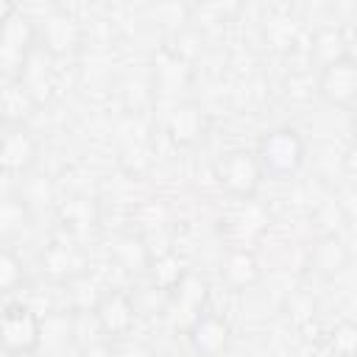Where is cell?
<instances>
[{
	"label": "cell",
	"mask_w": 357,
	"mask_h": 357,
	"mask_svg": "<svg viewBox=\"0 0 357 357\" xmlns=\"http://www.w3.org/2000/svg\"><path fill=\"white\" fill-rule=\"evenodd\" d=\"M95 318L100 324V329L109 335V337H126L137 321L134 315V304L126 293L120 290H106L98 304H95Z\"/></svg>",
	"instance_id": "5b68a950"
},
{
	"label": "cell",
	"mask_w": 357,
	"mask_h": 357,
	"mask_svg": "<svg viewBox=\"0 0 357 357\" xmlns=\"http://www.w3.org/2000/svg\"><path fill=\"white\" fill-rule=\"evenodd\" d=\"M31 159H33V142L28 139L25 131H11L0 142V162L6 167H20V165H28Z\"/></svg>",
	"instance_id": "52a82bcc"
},
{
	"label": "cell",
	"mask_w": 357,
	"mask_h": 357,
	"mask_svg": "<svg viewBox=\"0 0 357 357\" xmlns=\"http://www.w3.org/2000/svg\"><path fill=\"white\" fill-rule=\"evenodd\" d=\"M42 340V324L28 304H8L0 312V351L8 357L31 354Z\"/></svg>",
	"instance_id": "7a4b0ae2"
},
{
	"label": "cell",
	"mask_w": 357,
	"mask_h": 357,
	"mask_svg": "<svg viewBox=\"0 0 357 357\" xmlns=\"http://www.w3.org/2000/svg\"><path fill=\"white\" fill-rule=\"evenodd\" d=\"M201 131H204V120H201V112H198V109H192V106L176 109V117H173V137H176L178 142H195Z\"/></svg>",
	"instance_id": "ba28073f"
},
{
	"label": "cell",
	"mask_w": 357,
	"mask_h": 357,
	"mask_svg": "<svg viewBox=\"0 0 357 357\" xmlns=\"http://www.w3.org/2000/svg\"><path fill=\"white\" fill-rule=\"evenodd\" d=\"M11 265H17V259L11 257V254H0V287L6 290V287H14L17 282H20V273H8L6 268H11Z\"/></svg>",
	"instance_id": "9c48e42d"
},
{
	"label": "cell",
	"mask_w": 357,
	"mask_h": 357,
	"mask_svg": "<svg viewBox=\"0 0 357 357\" xmlns=\"http://www.w3.org/2000/svg\"><path fill=\"white\" fill-rule=\"evenodd\" d=\"M318 92L335 103V106H343L349 109L354 103V95H357V64L349 53H340L335 59L326 61L324 73H321V81H318Z\"/></svg>",
	"instance_id": "277c9868"
},
{
	"label": "cell",
	"mask_w": 357,
	"mask_h": 357,
	"mask_svg": "<svg viewBox=\"0 0 357 357\" xmlns=\"http://www.w3.org/2000/svg\"><path fill=\"white\" fill-rule=\"evenodd\" d=\"M187 335H190V343L195 351L192 357H215L229 343V324L215 312H201L190 324Z\"/></svg>",
	"instance_id": "8992f818"
},
{
	"label": "cell",
	"mask_w": 357,
	"mask_h": 357,
	"mask_svg": "<svg viewBox=\"0 0 357 357\" xmlns=\"http://www.w3.org/2000/svg\"><path fill=\"white\" fill-rule=\"evenodd\" d=\"M257 165L262 170V178H287L293 176L304 162V139L296 128L279 126L273 131H265L254 148Z\"/></svg>",
	"instance_id": "6da1fadb"
},
{
	"label": "cell",
	"mask_w": 357,
	"mask_h": 357,
	"mask_svg": "<svg viewBox=\"0 0 357 357\" xmlns=\"http://www.w3.org/2000/svg\"><path fill=\"white\" fill-rule=\"evenodd\" d=\"M220 187H226L231 195L251 198L262 181V170L257 165L254 151H231L215 165Z\"/></svg>",
	"instance_id": "3957f363"
},
{
	"label": "cell",
	"mask_w": 357,
	"mask_h": 357,
	"mask_svg": "<svg viewBox=\"0 0 357 357\" xmlns=\"http://www.w3.org/2000/svg\"><path fill=\"white\" fill-rule=\"evenodd\" d=\"M11 14H14V6H11V3H6V0H0V33L6 31V25H8Z\"/></svg>",
	"instance_id": "30bf717a"
},
{
	"label": "cell",
	"mask_w": 357,
	"mask_h": 357,
	"mask_svg": "<svg viewBox=\"0 0 357 357\" xmlns=\"http://www.w3.org/2000/svg\"><path fill=\"white\" fill-rule=\"evenodd\" d=\"M340 357H354V351H349V354H340Z\"/></svg>",
	"instance_id": "8fae6325"
}]
</instances>
